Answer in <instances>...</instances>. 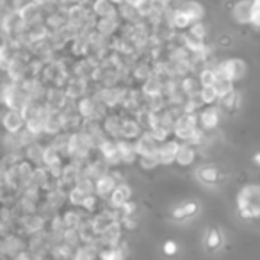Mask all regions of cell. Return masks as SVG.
Listing matches in <instances>:
<instances>
[{
    "label": "cell",
    "mask_w": 260,
    "mask_h": 260,
    "mask_svg": "<svg viewBox=\"0 0 260 260\" xmlns=\"http://www.w3.org/2000/svg\"><path fill=\"white\" fill-rule=\"evenodd\" d=\"M239 214L244 219L258 218L260 216V187L258 185H248L239 192L237 198Z\"/></svg>",
    "instance_id": "6da1fadb"
},
{
    "label": "cell",
    "mask_w": 260,
    "mask_h": 260,
    "mask_svg": "<svg viewBox=\"0 0 260 260\" xmlns=\"http://www.w3.org/2000/svg\"><path fill=\"white\" fill-rule=\"evenodd\" d=\"M216 72H218L219 75L226 77V79L237 80V79H241V77L244 75V63H242V61H239V59L225 61V63L219 64Z\"/></svg>",
    "instance_id": "7a4b0ae2"
},
{
    "label": "cell",
    "mask_w": 260,
    "mask_h": 260,
    "mask_svg": "<svg viewBox=\"0 0 260 260\" xmlns=\"http://www.w3.org/2000/svg\"><path fill=\"white\" fill-rule=\"evenodd\" d=\"M196 120H194V116H191V114H185V116H182L180 120L177 121V125H175V132H177L178 137H182V139H191L194 134H196Z\"/></svg>",
    "instance_id": "3957f363"
},
{
    "label": "cell",
    "mask_w": 260,
    "mask_h": 260,
    "mask_svg": "<svg viewBox=\"0 0 260 260\" xmlns=\"http://www.w3.org/2000/svg\"><path fill=\"white\" fill-rule=\"evenodd\" d=\"M253 6H255V0H241V2H237V6L234 8L235 20H237V22H241V23L251 22Z\"/></svg>",
    "instance_id": "277c9868"
},
{
    "label": "cell",
    "mask_w": 260,
    "mask_h": 260,
    "mask_svg": "<svg viewBox=\"0 0 260 260\" xmlns=\"http://www.w3.org/2000/svg\"><path fill=\"white\" fill-rule=\"evenodd\" d=\"M136 146H137V153H139L141 157H148V155H157L159 153L157 139H155L151 134H144Z\"/></svg>",
    "instance_id": "5b68a950"
},
{
    "label": "cell",
    "mask_w": 260,
    "mask_h": 260,
    "mask_svg": "<svg viewBox=\"0 0 260 260\" xmlns=\"http://www.w3.org/2000/svg\"><path fill=\"white\" fill-rule=\"evenodd\" d=\"M178 150H180V146H178V143H175V141L162 144V146L159 148V161H161V164H171L173 161H177Z\"/></svg>",
    "instance_id": "8992f818"
},
{
    "label": "cell",
    "mask_w": 260,
    "mask_h": 260,
    "mask_svg": "<svg viewBox=\"0 0 260 260\" xmlns=\"http://www.w3.org/2000/svg\"><path fill=\"white\" fill-rule=\"evenodd\" d=\"M223 246V234L218 226H211L207 230V235H205V248L209 251H218Z\"/></svg>",
    "instance_id": "52a82bcc"
},
{
    "label": "cell",
    "mask_w": 260,
    "mask_h": 260,
    "mask_svg": "<svg viewBox=\"0 0 260 260\" xmlns=\"http://www.w3.org/2000/svg\"><path fill=\"white\" fill-rule=\"evenodd\" d=\"M196 175H198V178H200L203 184H207V185H214V184H218L219 180H221V171L218 170V168H214V166H203V168H200V170L196 171Z\"/></svg>",
    "instance_id": "ba28073f"
},
{
    "label": "cell",
    "mask_w": 260,
    "mask_h": 260,
    "mask_svg": "<svg viewBox=\"0 0 260 260\" xmlns=\"http://www.w3.org/2000/svg\"><path fill=\"white\" fill-rule=\"evenodd\" d=\"M198 209H200L198 207V203H194V201H187V203H184V205H178V207L171 212V218L177 219V221L192 218V216L198 212Z\"/></svg>",
    "instance_id": "9c48e42d"
},
{
    "label": "cell",
    "mask_w": 260,
    "mask_h": 260,
    "mask_svg": "<svg viewBox=\"0 0 260 260\" xmlns=\"http://www.w3.org/2000/svg\"><path fill=\"white\" fill-rule=\"evenodd\" d=\"M23 123H25L23 114L18 113L16 109H13L11 113H8V114H6V118H4V125H6V128H8L9 132H18L20 128L23 127Z\"/></svg>",
    "instance_id": "30bf717a"
},
{
    "label": "cell",
    "mask_w": 260,
    "mask_h": 260,
    "mask_svg": "<svg viewBox=\"0 0 260 260\" xmlns=\"http://www.w3.org/2000/svg\"><path fill=\"white\" fill-rule=\"evenodd\" d=\"M223 102H221V106H223V109L226 111L228 114H235L239 111V107H241V96H239V93L237 91H230L228 94H225L223 96Z\"/></svg>",
    "instance_id": "8fae6325"
},
{
    "label": "cell",
    "mask_w": 260,
    "mask_h": 260,
    "mask_svg": "<svg viewBox=\"0 0 260 260\" xmlns=\"http://www.w3.org/2000/svg\"><path fill=\"white\" fill-rule=\"evenodd\" d=\"M128 198H130V189L127 185H120L111 192V203L116 205V207H123L128 201Z\"/></svg>",
    "instance_id": "7c38bea8"
},
{
    "label": "cell",
    "mask_w": 260,
    "mask_h": 260,
    "mask_svg": "<svg viewBox=\"0 0 260 260\" xmlns=\"http://www.w3.org/2000/svg\"><path fill=\"white\" fill-rule=\"evenodd\" d=\"M114 225H116V219H114L111 214H102L98 219H96V221L93 223L96 234H98V232H100V234H106V232H109Z\"/></svg>",
    "instance_id": "4fadbf2b"
},
{
    "label": "cell",
    "mask_w": 260,
    "mask_h": 260,
    "mask_svg": "<svg viewBox=\"0 0 260 260\" xmlns=\"http://www.w3.org/2000/svg\"><path fill=\"white\" fill-rule=\"evenodd\" d=\"M114 189H116V180H114L113 177H109V175H103V177H100L98 182H96V192H98L100 196L109 194Z\"/></svg>",
    "instance_id": "5bb4252c"
},
{
    "label": "cell",
    "mask_w": 260,
    "mask_h": 260,
    "mask_svg": "<svg viewBox=\"0 0 260 260\" xmlns=\"http://www.w3.org/2000/svg\"><path fill=\"white\" fill-rule=\"evenodd\" d=\"M194 161V150H192L189 144H185V146H180V150H178V155H177V162L180 164V166H187V164H191V162Z\"/></svg>",
    "instance_id": "9a60e30c"
},
{
    "label": "cell",
    "mask_w": 260,
    "mask_h": 260,
    "mask_svg": "<svg viewBox=\"0 0 260 260\" xmlns=\"http://www.w3.org/2000/svg\"><path fill=\"white\" fill-rule=\"evenodd\" d=\"M20 16H22L23 22H34L36 18L39 16V9H38V4H27L22 8V11H20Z\"/></svg>",
    "instance_id": "2e32d148"
},
{
    "label": "cell",
    "mask_w": 260,
    "mask_h": 260,
    "mask_svg": "<svg viewBox=\"0 0 260 260\" xmlns=\"http://www.w3.org/2000/svg\"><path fill=\"white\" fill-rule=\"evenodd\" d=\"M232 82H234V80L226 79V77H223V75H219V73H218V80H216L214 87H216V91H218V94L221 96V98L225 96V94L230 93V91H234V89H232Z\"/></svg>",
    "instance_id": "e0dca14e"
},
{
    "label": "cell",
    "mask_w": 260,
    "mask_h": 260,
    "mask_svg": "<svg viewBox=\"0 0 260 260\" xmlns=\"http://www.w3.org/2000/svg\"><path fill=\"white\" fill-rule=\"evenodd\" d=\"M219 121V114L216 109H207L201 113V123L205 128H214Z\"/></svg>",
    "instance_id": "ac0fdd59"
},
{
    "label": "cell",
    "mask_w": 260,
    "mask_h": 260,
    "mask_svg": "<svg viewBox=\"0 0 260 260\" xmlns=\"http://www.w3.org/2000/svg\"><path fill=\"white\" fill-rule=\"evenodd\" d=\"M182 9L191 16L192 22H194V20H200L201 15H203V9H201V6L196 4V2H185V4L182 6Z\"/></svg>",
    "instance_id": "d6986e66"
},
{
    "label": "cell",
    "mask_w": 260,
    "mask_h": 260,
    "mask_svg": "<svg viewBox=\"0 0 260 260\" xmlns=\"http://www.w3.org/2000/svg\"><path fill=\"white\" fill-rule=\"evenodd\" d=\"M191 22H192L191 16H189L187 13H185L182 8L178 9V11L173 15V25L177 27V29H185V27H187Z\"/></svg>",
    "instance_id": "ffe728a7"
},
{
    "label": "cell",
    "mask_w": 260,
    "mask_h": 260,
    "mask_svg": "<svg viewBox=\"0 0 260 260\" xmlns=\"http://www.w3.org/2000/svg\"><path fill=\"white\" fill-rule=\"evenodd\" d=\"M94 13L100 16H111L114 13V9L109 0H96L94 2Z\"/></svg>",
    "instance_id": "44dd1931"
},
{
    "label": "cell",
    "mask_w": 260,
    "mask_h": 260,
    "mask_svg": "<svg viewBox=\"0 0 260 260\" xmlns=\"http://www.w3.org/2000/svg\"><path fill=\"white\" fill-rule=\"evenodd\" d=\"M79 111H80V114H82L84 118H96V116H94V114H96V107H94L93 100H89V98H86V100H82V102H80Z\"/></svg>",
    "instance_id": "7402d4cb"
},
{
    "label": "cell",
    "mask_w": 260,
    "mask_h": 260,
    "mask_svg": "<svg viewBox=\"0 0 260 260\" xmlns=\"http://www.w3.org/2000/svg\"><path fill=\"white\" fill-rule=\"evenodd\" d=\"M86 198H87V191L80 189L79 185H77V187H73L72 192H70V201H72L73 205H84Z\"/></svg>",
    "instance_id": "603a6c76"
},
{
    "label": "cell",
    "mask_w": 260,
    "mask_h": 260,
    "mask_svg": "<svg viewBox=\"0 0 260 260\" xmlns=\"http://www.w3.org/2000/svg\"><path fill=\"white\" fill-rule=\"evenodd\" d=\"M123 256L125 253L118 246H111L102 251V260H123Z\"/></svg>",
    "instance_id": "cb8c5ba5"
},
{
    "label": "cell",
    "mask_w": 260,
    "mask_h": 260,
    "mask_svg": "<svg viewBox=\"0 0 260 260\" xmlns=\"http://www.w3.org/2000/svg\"><path fill=\"white\" fill-rule=\"evenodd\" d=\"M121 134H123L125 137H134L139 134V125L136 123V121H125L123 125H121Z\"/></svg>",
    "instance_id": "d4e9b609"
},
{
    "label": "cell",
    "mask_w": 260,
    "mask_h": 260,
    "mask_svg": "<svg viewBox=\"0 0 260 260\" xmlns=\"http://www.w3.org/2000/svg\"><path fill=\"white\" fill-rule=\"evenodd\" d=\"M200 80H201V86L203 87L214 86L216 80H218V72H216V70H205V72L201 73Z\"/></svg>",
    "instance_id": "484cf974"
},
{
    "label": "cell",
    "mask_w": 260,
    "mask_h": 260,
    "mask_svg": "<svg viewBox=\"0 0 260 260\" xmlns=\"http://www.w3.org/2000/svg\"><path fill=\"white\" fill-rule=\"evenodd\" d=\"M200 96H201V102L203 103H212L216 98H218L219 94H218V91H216V87L211 86V87H203Z\"/></svg>",
    "instance_id": "4316f807"
},
{
    "label": "cell",
    "mask_w": 260,
    "mask_h": 260,
    "mask_svg": "<svg viewBox=\"0 0 260 260\" xmlns=\"http://www.w3.org/2000/svg\"><path fill=\"white\" fill-rule=\"evenodd\" d=\"M45 162L48 164V166H56L57 162H59V151H57V148L56 146H50V148H46L45 150Z\"/></svg>",
    "instance_id": "83f0119b"
},
{
    "label": "cell",
    "mask_w": 260,
    "mask_h": 260,
    "mask_svg": "<svg viewBox=\"0 0 260 260\" xmlns=\"http://www.w3.org/2000/svg\"><path fill=\"white\" fill-rule=\"evenodd\" d=\"M63 223H64V226H66V230L77 228V225H79V216H77L75 212H68V214L64 216Z\"/></svg>",
    "instance_id": "f1b7e54d"
},
{
    "label": "cell",
    "mask_w": 260,
    "mask_h": 260,
    "mask_svg": "<svg viewBox=\"0 0 260 260\" xmlns=\"http://www.w3.org/2000/svg\"><path fill=\"white\" fill-rule=\"evenodd\" d=\"M159 153L157 155H148V157H141V166L144 168V170H151L153 166H157L159 164Z\"/></svg>",
    "instance_id": "f546056e"
},
{
    "label": "cell",
    "mask_w": 260,
    "mask_h": 260,
    "mask_svg": "<svg viewBox=\"0 0 260 260\" xmlns=\"http://www.w3.org/2000/svg\"><path fill=\"white\" fill-rule=\"evenodd\" d=\"M161 91V84H159L157 79H150L144 86V93L146 94H157Z\"/></svg>",
    "instance_id": "4dcf8cb0"
},
{
    "label": "cell",
    "mask_w": 260,
    "mask_h": 260,
    "mask_svg": "<svg viewBox=\"0 0 260 260\" xmlns=\"http://www.w3.org/2000/svg\"><path fill=\"white\" fill-rule=\"evenodd\" d=\"M136 9L141 15H150V13L153 11V0H143Z\"/></svg>",
    "instance_id": "1f68e13d"
},
{
    "label": "cell",
    "mask_w": 260,
    "mask_h": 260,
    "mask_svg": "<svg viewBox=\"0 0 260 260\" xmlns=\"http://www.w3.org/2000/svg\"><path fill=\"white\" fill-rule=\"evenodd\" d=\"M75 260H93V251H91V248L79 249L75 255Z\"/></svg>",
    "instance_id": "d6a6232c"
},
{
    "label": "cell",
    "mask_w": 260,
    "mask_h": 260,
    "mask_svg": "<svg viewBox=\"0 0 260 260\" xmlns=\"http://www.w3.org/2000/svg\"><path fill=\"white\" fill-rule=\"evenodd\" d=\"M96 203H98V196H94V194H87L86 201H84V207H86L87 211H94Z\"/></svg>",
    "instance_id": "836d02e7"
},
{
    "label": "cell",
    "mask_w": 260,
    "mask_h": 260,
    "mask_svg": "<svg viewBox=\"0 0 260 260\" xmlns=\"http://www.w3.org/2000/svg\"><path fill=\"white\" fill-rule=\"evenodd\" d=\"M251 23L255 27H260V2L255 0V6H253V18H251Z\"/></svg>",
    "instance_id": "e575fe53"
},
{
    "label": "cell",
    "mask_w": 260,
    "mask_h": 260,
    "mask_svg": "<svg viewBox=\"0 0 260 260\" xmlns=\"http://www.w3.org/2000/svg\"><path fill=\"white\" fill-rule=\"evenodd\" d=\"M191 36H194V38H198V39H201L205 36V27L203 25H200V23H196V25H192V29H191Z\"/></svg>",
    "instance_id": "d590c367"
},
{
    "label": "cell",
    "mask_w": 260,
    "mask_h": 260,
    "mask_svg": "<svg viewBox=\"0 0 260 260\" xmlns=\"http://www.w3.org/2000/svg\"><path fill=\"white\" fill-rule=\"evenodd\" d=\"M41 225H43V221L39 218H32L29 223H27V228H29L30 232H36V230H39L41 228Z\"/></svg>",
    "instance_id": "8d00e7d4"
},
{
    "label": "cell",
    "mask_w": 260,
    "mask_h": 260,
    "mask_svg": "<svg viewBox=\"0 0 260 260\" xmlns=\"http://www.w3.org/2000/svg\"><path fill=\"white\" fill-rule=\"evenodd\" d=\"M164 253H166V255H175V253H177V242L173 241L164 242Z\"/></svg>",
    "instance_id": "74e56055"
},
{
    "label": "cell",
    "mask_w": 260,
    "mask_h": 260,
    "mask_svg": "<svg viewBox=\"0 0 260 260\" xmlns=\"http://www.w3.org/2000/svg\"><path fill=\"white\" fill-rule=\"evenodd\" d=\"M107 130H109L111 134L118 132V130H121V125L118 123V120H114V118H111L109 123H107Z\"/></svg>",
    "instance_id": "f35d334b"
},
{
    "label": "cell",
    "mask_w": 260,
    "mask_h": 260,
    "mask_svg": "<svg viewBox=\"0 0 260 260\" xmlns=\"http://www.w3.org/2000/svg\"><path fill=\"white\" fill-rule=\"evenodd\" d=\"M125 2H127L128 6H134V8H137V6H139L143 0H125Z\"/></svg>",
    "instance_id": "ab89813d"
},
{
    "label": "cell",
    "mask_w": 260,
    "mask_h": 260,
    "mask_svg": "<svg viewBox=\"0 0 260 260\" xmlns=\"http://www.w3.org/2000/svg\"><path fill=\"white\" fill-rule=\"evenodd\" d=\"M253 159H255V162L260 166V151H258V153H255V157H253Z\"/></svg>",
    "instance_id": "60d3db41"
},
{
    "label": "cell",
    "mask_w": 260,
    "mask_h": 260,
    "mask_svg": "<svg viewBox=\"0 0 260 260\" xmlns=\"http://www.w3.org/2000/svg\"><path fill=\"white\" fill-rule=\"evenodd\" d=\"M34 2H36V4H38V6H41V4H46L48 0H34Z\"/></svg>",
    "instance_id": "b9f144b4"
},
{
    "label": "cell",
    "mask_w": 260,
    "mask_h": 260,
    "mask_svg": "<svg viewBox=\"0 0 260 260\" xmlns=\"http://www.w3.org/2000/svg\"><path fill=\"white\" fill-rule=\"evenodd\" d=\"M16 260H29V256H27V255H20Z\"/></svg>",
    "instance_id": "7bdbcfd3"
},
{
    "label": "cell",
    "mask_w": 260,
    "mask_h": 260,
    "mask_svg": "<svg viewBox=\"0 0 260 260\" xmlns=\"http://www.w3.org/2000/svg\"><path fill=\"white\" fill-rule=\"evenodd\" d=\"M256 2H260V0H256Z\"/></svg>",
    "instance_id": "ee69618b"
}]
</instances>
